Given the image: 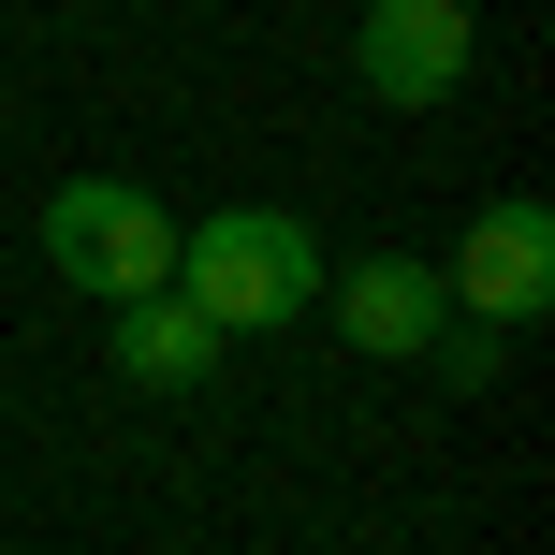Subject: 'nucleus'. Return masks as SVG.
Returning a JSON list of instances; mask_svg holds the SVG:
<instances>
[{
	"label": "nucleus",
	"mask_w": 555,
	"mask_h": 555,
	"mask_svg": "<svg viewBox=\"0 0 555 555\" xmlns=\"http://www.w3.org/2000/svg\"><path fill=\"white\" fill-rule=\"evenodd\" d=\"M103 351H117V380H132V395H191L205 365L234 351V336H220V322H191L176 293H132V307H103Z\"/></svg>",
	"instance_id": "423d86ee"
},
{
	"label": "nucleus",
	"mask_w": 555,
	"mask_h": 555,
	"mask_svg": "<svg viewBox=\"0 0 555 555\" xmlns=\"http://www.w3.org/2000/svg\"><path fill=\"white\" fill-rule=\"evenodd\" d=\"M424 365H439L453 395H482V380L512 365V336H498V322H439V336H424Z\"/></svg>",
	"instance_id": "0eeeda50"
},
{
	"label": "nucleus",
	"mask_w": 555,
	"mask_h": 555,
	"mask_svg": "<svg viewBox=\"0 0 555 555\" xmlns=\"http://www.w3.org/2000/svg\"><path fill=\"white\" fill-rule=\"evenodd\" d=\"M44 263L74 278L88 307H132V293L176 278V205L132 191V176H59L44 191Z\"/></svg>",
	"instance_id": "f03ea898"
},
{
	"label": "nucleus",
	"mask_w": 555,
	"mask_h": 555,
	"mask_svg": "<svg viewBox=\"0 0 555 555\" xmlns=\"http://www.w3.org/2000/svg\"><path fill=\"white\" fill-rule=\"evenodd\" d=\"M191 322L220 336H278L322 307V234L293 220V205H205V220H176V278H162Z\"/></svg>",
	"instance_id": "f257e3e1"
},
{
	"label": "nucleus",
	"mask_w": 555,
	"mask_h": 555,
	"mask_svg": "<svg viewBox=\"0 0 555 555\" xmlns=\"http://www.w3.org/2000/svg\"><path fill=\"white\" fill-rule=\"evenodd\" d=\"M468 59H482V15H468V0H365V15H351V74H365V103H395V117L453 103Z\"/></svg>",
	"instance_id": "7ed1b4c3"
},
{
	"label": "nucleus",
	"mask_w": 555,
	"mask_h": 555,
	"mask_svg": "<svg viewBox=\"0 0 555 555\" xmlns=\"http://www.w3.org/2000/svg\"><path fill=\"white\" fill-rule=\"evenodd\" d=\"M439 293H453V322H498V336L541 322V307H555V205L498 191V205L468 220V249L439 263Z\"/></svg>",
	"instance_id": "20e7f679"
},
{
	"label": "nucleus",
	"mask_w": 555,
	"mask_h": 555,
	"mask_svg": "<svg viewBox=\"0 0 555 555\" xmlns=\"http://www.w3.org/2000/svg\"><path fill=\"white\" fill-rule=\"evenodd\" d=\"M439 322H453V293H439V263H410V249L351 263V293H336V336L380 351V365H424V336H439Z\"/></svg>",
	"instance_id": "39448f33"
}]
</instances>
